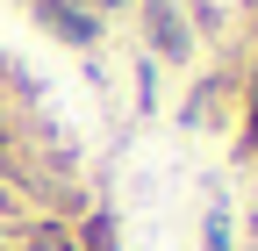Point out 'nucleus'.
<instances>
[{"instance_id": "1", "label": "nucleus", "mask_w": 258, "mask_h": 251, "mask_svg": "<svg viewBox=\"0 0 258 251\" xmlns=\"http://www.w3.org/2000/svg\"><path fill=\"white\" fill-rule=\"evenodd\" d=\"M137 29H144V57H165V65H194L201 22H194L179 0H137Z\"/></svg>"}, {"instance_id": "7", "label": "nucleus", "mask_w": 258, "mask_h": 251, "mask_svg": "<svg viewBox=\"0 0 258 251\" xmlns=\"http://www.w3.org/2000/svg\"><path fill=\"white\" fill-rule=\"evenodd\" d=\"M86 8L101 15V22H108V15H122V8H137V0H86Z\"/></svg>"}, {"instance_id": "5", "label": "nucleus", "mask_w": 258, "mask_h": 251, "mask_svg": "<svg viewBox=\"0 0 258 251\" xmlns=\"http://www.w3.org/2000/svg\"><path fill=\"white\" fill-rule=\"evenodd\" d=\"M201 251H237V223H230V208H208V215H201Z\"/></svg>"}, {"instance_id": "2", "label": "nucleus", "mask_w": 258, "mask_h": 251, "mask_svg": "<svg viewBox=\"0 0 258 251\" xmlns=\"http://www.w3.org/2000/svg\"><path fill=\"white\" fill-rule=\"evenodd\" d=\"M29 15H36V29L43 36H57L64 50H93L108 36V22L86 8V0H29Z\"/></svg>"}, {"instance_id": "6", "label": "nucleus", "mask_w": 258, "mask_h": 251, "mask_svg": "<svg viewBox=\"0 0 258 251\" xmlns=\"http://www.w3.org/2000/svg\"><path fill=\"white\" fill-rule=\"evenodd\" d=\"M15 165H22V144H15L8 122H0V172H15Z\"/></svg>"}, {"instance_id": "3", "label": "nucleus", "mask_w": 258, "mask_h": 251, "mask_svg": "<svg viewBox=\"0 0 258 251\" xmlns=\"http://www.w3.org/2000/svg\"><path fill=\"white\" fill-rule=\"evenodd\" d=\"M0 251H79L64 223H0Z\"/></svg>"}, {"instance_id": "8", "label": "nucleus", "mask_w": 258, "mask_h": 251, "mask_svg": "<svg viewBox=\"0 0 258 251\" xmlns=\"http://www.w3.org/2000/svg\"><path fill=\"white\" fill-rule=\"evenodd\" d=\"M244 244H251V251H258V208H251V215H244Z\"/></svg>"}, {"instance_id": "4", "label": "nucleus", "mask_w": 258, "mask_h": 251, "mask_svg": "<svg viewBox=\"0 0 258 251\" xmlns=\"http://www.w3.org/2000/svg\"><path fill=\"white\" fill-rule=\"evenodd\" d=\"M72 230L79 251H122V223H115V208H86L79 223H64Z\"/></svg>"}]
</instances>
